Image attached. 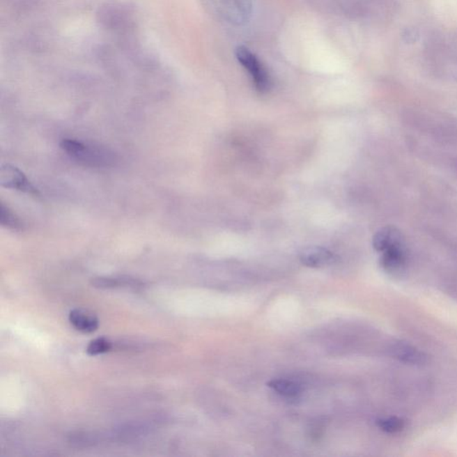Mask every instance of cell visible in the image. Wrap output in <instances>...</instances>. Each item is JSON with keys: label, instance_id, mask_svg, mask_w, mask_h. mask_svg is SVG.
<instances>
[{"label": "cell", "instance_id": "7", "mask_svg": "<svg viewBox=\"0 0 457 457\" xmlns=\"http://www.w3.org/2000/svg\"><path fill=\"white\" fill-rule=\"evenodd\" d=\"M69 320L76 330L82 332L91 333L97 331L98 320L94 316L82 310H72L69 313Z\"/></svg>", "mask_w": 457, "mask_h": 457}, {"label": "cell", "instance_id": "4", "mask_svg": "<svg viewBox=\"0 0 457 457\" xmlns=\"http://www.w3.org/2000/svg\"><path fill=\"white\" fill-rule=\"evenodd\" d=\"M380 265L384 271L392 275H400L406 266L405 241L401 240L387 247L382 252Z\"/></svg>", "mask_w": 457, "mask_h": 457}, {"label": "cell", "instance_id": "11", "mask_svg": "<svg viewBox=\"0 0 457 457\" xmlns=\"http://www.w3.org/2000/svg\"><path fill=\"white\" fill-rule=\"evenodd\" d=\"M376 424L384 433L390 434L398 433L405 428V421L402 419L393 417L379 419Z\"/></svg>", "mask_w": 457, "mask_h": 457}, {"label": "cell", "instance_id": "2", "mask_svg": "<svg viewBox=\"0 0 457 457\" xmlns=\"http://www.w3.org/2000/svg\"><path fill=\"white\" fill-rule=\"evenodd\" d=\"M236 57L238 61L251 76L256 91L261 93L268 92L271 88V78L258 57L244 46L238 47Z\"/></svg>", "mask_w": 457, "mask_h": 457}, {"label": "cell", "instance_id": "1", "mask_svg": "<svg viewBox=\"0 0 457 457\" xmlns=\"http://www.w3.org/2000/svg\"><path fill=\"white\" fill-rule=\"evenodd\" d=\"M68 157L82 166L92 168L112 167L117 162V155L110 148L94 143L63 139L60 143Z\"/></svg>", "mask_w": 457, "mask_h": 457}, {"label": "cell", "instance_id": "3", "mask_svg": "<svg viewBox=\"0 0 457 457\" xmlns=\"http://www.w3.org/2000/svg\"><path fill=\"white\" fill-rule=\"evenodd\" d=\"M0 185L3 188L17 190L27 194L38 196L39 190L25 176L23 171L11 164H3L0 169Z\"/></svg>", "mask_w": 457, "mask_h": 457}, {"label": "cell", "instance_id": "8", "mask_svg": "<svg viewBox=\"0 0 457 457\" xmlns=\"http://www.w3.org/2000/svg\"><path fill=\"white\" fill-rule=\"evenodd\" d=\"M269 388L286 398H297L301 394V388L296 382L285 379H275L268 382Z\"/></svg>", "mask_w": 457, "mask_h": 457}, {"label": "cell", "instance_id": "10", "mask_svg": "<svg viewBox=\"0 0 457 457\" xmlns=\"http://www.w3.org/2000/svg\"><path fill=\"white\" fill-rule=\"evenodd\" d=\"M0 224L12 231H20L24 226L17 214L2 202L0 204Z\"/></svg>", "mask_w": 457, "mask_h": 457}, {"label": "cell", "instance_id": "9", "mask_svg": "<svg viewBox=\"0 0 457 457\" xmlns=\"http://www.w3.org/2000/svg\"><path fill=\"white\" fill-rule=\"evenodd\" d=\"M91 284L98 288H114L118 287H137L141 282L128 277H98L92 279Z\"/></svg>", "mask_w": 457, "mask_h": 457}, {"label": "cell", "instance_id": "6", "mask_svg": "<svg viewBox=\"0 0 457 457\" xmlns=\"http://www.w3.org/2000/svg\"><path fill=\"white\" fill-rule=\"evenodd\" d=\"M300 259L307 268H322L332 265L336 261V256L325 247H309L301 251Z\"/></svg>", "mask_w": 457, "mask_h": 457}, {"label": "cell", "instance_id": "5", "mask_svg": "<svg viewBox=\"0 0 457 457\" xmlns=\"http://www.w3.org/2000/svg\"><path fill=\"white\" fill-rule=\"evenodd\" d=\"M389 354L401 363L421 366L426 363V355L408 343L396 341L390 345Z\"/></svg>", "mask_w": 457, "mask_h": 457}, {"label": "cell", "instance_id": "12", "mask_svg": "<svg viewBox=\"0 0 457 457\" xmlns=\"http://www.w3.org/2000/svg\"><path fill=\"white\" fill-rule=\"evenodd\" d=\"M112 342L109 339L103 337L98 338L90 342L86 351H87L88 355H98L107 353L112 349Z\"/></svg>", "mask_w": 457, "mask_h": 457}]
</instances>
